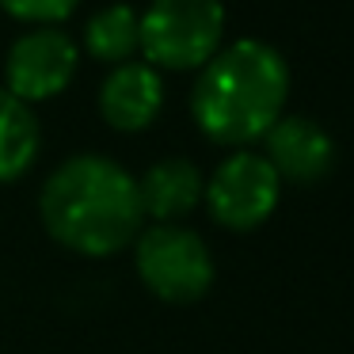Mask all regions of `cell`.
Here are the masks:
<instances>
[{"instance_id": "cell-3", "label": "cell", "mask_w": 354, "mask_h": 354, "mask_svg": "<svg viewBox=\"0 0 354 354\" xmlns=\"http://www.w3.org/2000/svg\"><path fill=\"white\" fill-rule=\"evenodd\" d=\"M225 42L221 0H149L141 12V62L156 73H194Z\"/></svg>"}, {"instance_id": "cell-4", "label": "cell", "mask_w": 354, "mask_h": 354, "mask_svg": "<svg viewBox=\"0 0 354 354\" xmlns=\"http://www.w3.org/2000/svg\"><path fill=\"white\" fill-rule=\"evenodd\" d=\"M133 270L164 305H194L214 290V255L187 225H145L133 240Z\"/></svg>"}, {"instance_id": "cell-6", "label": "cell", "mask_w": 354, "mask_h": 354, "mask_svg": "<svg viewBox=\"0 0 354 354\" xmlns=\"http://www.w3.org/2000/svg\"><path fill=\"white\" fill-rule=\"evenodd\" d=\"M80 69V46L62 27H31L8 46L4 57V92H12L19 103L57 100L73 84Z\"/></svg>"}, {"instance_id": "cell-11", "label": "cell", "mask_w": 354, "mask_h": 354, "mask_svg": "<svg viewBox=\"0 0 354 354\" xmlns=\"http://www.w3.org/2000/svg\"><path fill=\"white\" fill-rule=\"evenodd\" d=\"M141 50V12L133 4H107L84 24V54L100 65H126Z\"/></svg>"}, {"instance_id": "cell-5", "label": "cell", "mask_w": 354, "mask_h": 354, "mask_svg": "<svg viewBox=\"0 0 354 354\" xmlns=\"http://www.w3.org/2000/svg\"><path fill=\"white\" fill-rule=\"evenodd\" d=\"M278 198H282V179L267 156L252 149H236L232 156H225L202 191L209 217L229 232H252L270 221Z\"/></svg>"}, {"instance_id": "cell-9", "label": "cell", "mask_w": 354, "mask_h": 354, "mask_svg": "<svg viewBox=\"0 0 354 354\" xmlns=\"http://www.w3.org/2000/svg\"><path fill=\"white\" fill-rule=\"evenodd\" d=\"M206 176L187 156H164L138 179L141 214L153 225H179L202 202Z\"/></svg>"}, {"instance_id": "cell-10", "label": "cell", "mask_w": 354, "mask_h": 354, "mask_svg": "<svg viewBox=\"0 0 354 354\" xmlns=\"http://www.w3.org/2000/svg\"><path fill=\"white\" fill-rule=\"evenodd\" d=\"M42 153V126L27 103L0 88V183H16Z\"/></svg>"}, {"instance_id": "cell-8", "label": "cell", "mask_w": 354, "mask_h": 354, "mask_svg": "<svg viewBox=\"0 0 354 354\" xmlns=\"http://www.w3.org/2000/svg\"><path fill=\"white\" fill-rule=\"evenodd\" d=\"M164 111V77L145 62H126L103 77L100 84V118L115 133H141Z\"/></svg>"}, {"instance_id": "cell-2", "label": "cell", "mask_w": 354, "mask_h": 354, "mask_svg": "<svg viewBox=\"0 0 354 354\" xmlns=\"http://www.w3.org/2000/svg\"><path fill=\"white\" fill-rule=\"evenodd\" d=\"M290 100V65L270 42L236 39L198 69L191 118L214 145L244 149L263 141Z\"/></svg>"}, {"instance_id": "cell-7", "label": "cell", "mask_w": 354, "mask_h": 354, "mask_svg": "<svg viewBox=\"0 0 354 354\" xmlns=\"http://www.w3.org/2000/svg\"><path fill=\"white\" fill-rule=\"evenodd\" d=\"M267 160L282 183H320L335 164V141L305 115H282L263 138Z\"/></svg>"}, {"instance_id": "cell-12", "label": "cell", "mask_w": 354, "mask_h": 354, "mask_svg": "<svg viewBox=\"0 0 354 354\" xmlns=\"http://www.w3.org/2000/svg\"><path fill=\"white\" fill-rule=\"evenodd\" d=\"M80 0H0V12L12 16L16 24L31 27H57L62 19H69L77 12Z\"/></svg>"}, {"instance_id": "cell-1", "label": "cell", "mask_w": 354, "mask_h": 354, "mask_svg": "<svg viewBox=\"0 0 354 354\" xmlns=\"http://www.w3.org/2000/svg\"><path fill=\"white\" fill-rule=\"evenodd\" d=\"M39 217L54 244L84 259H111L145 229L138 179L103 153L57 164L39 191Z\"/></svg>"}]
</instances>
